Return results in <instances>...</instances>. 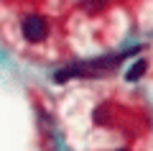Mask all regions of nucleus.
I'll use <instances>...</instances> for the list:
<instances>
[{"label": "nucleus", "instance_id": "1", "mask_svg": "<svg viewBox=\"0 0 153 151\" xmlns=\"http://www.w3.org/2000/svg\"><path fill=\"white\" fill-rule=\"evenodd\" d=\"M46 33H49V26H46V21L41 16H28L23 21V36L28 41H44Z\"/></svg>", "mask_w": 153, "mask_h": 151}, {"label": "nucleus", "instance_id": "2", "mask_svg": "<svg viewBox=\"0 0 153 151\" xmlns=\"http://www.w3.org/2000/svg\"><path fill=\"white\" fill-rule=\"evenodd\" d=\"M143 72H146V62H138V64H135V67L130 69V74H128V80H138V77H140Z\"/></svg>", "mask_w": 153, "mask_h": 151}, {"label": "nucleus", "instance_id": "3", "mask_svg": "<svg viewBox=\"0 0 153 151\" xmlns=\"http://www.w3.org/2000/svg\"><path fill=\"white\" fill-rule=\"evenodd\" d=\"M87 5H89V8H102L105 0H87Z\"/></svg>", "mask_w": 153, "mask_h": 151}, {"label": "nucleus", "instance_id": "4", "mask_svg": "<svg viewBox=\"0 0 153 151\" xmlns=\"http://www.w3.org/2000/svg\"><path fill=\"white\" fill-rule=\"evenodd\" d=\"M123 151H125V149H123Z\"/></svg>", "mask_w": 153, "mask_h": 151}]
</instances>
